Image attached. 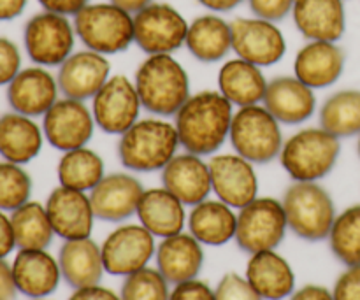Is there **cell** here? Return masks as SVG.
Returning <instances> with one entry per match:
<instances>
[{"label":"cell","mask_w":360,"mask_h":300,"mask_svg":"<svg viewBox=\"0 0 360 300\" xmlns=\"http://www.w3.org/2000/svg\"><path fill=\"white\" fill-rule=\"evenodd\" d=\"M95 126L91 107L76 98H58L42 116L44 139L63 153L86 146L94 137Z\"/></svg>","instance_id":"4fadbf2b"},{"label":"cell","mask_w":360,"mask_h":300,"mask_svg":"<svg viewBox=\"0 0 360 300\" xmlns=\"http://www.w3.org/2000/svg\"><path fill=\"white\" fill-rule=\"evenodd\" d=\"M77 39L90 51L118 55L134 44V14L112 2L88 4L72 16Z\"/></svg>","instance_id":"5b68a950"},{"label":"cell","mask_w":360,"mask_h":300,"mask_svg":"<svg viewBox=\"0 0 360 300\" xmlns=\"http://www.w3.org/2000/svg\"><path fill=\"white\" fill-rule=\"evenodd\" d=\"M143 183L129 172H111L91 190V207L97 220L122 223L137 213L143 197Z\"/></svg>","instance_id":"2e32d148"},{"label":"cell","mask_w":360,"mask_h":300,"mask_svg":"<svg viewBox=\"0 0 360 300\" xmlns=\"http://www.w3.org/2000/svg\"><path fill=\"white\" fill-rule=\"evenodd\" d=\"M21 70V53L16 42L0 37V86H7Z\"/></svg>","instance_id":"ab89813d"},{"label":"cell","mask_w":360,"mask_h":300,"mask_svg":"<svg viewBox=\"0 0 360 300\" xmlns=\"http://www.w3.org/2000/svg\"><path fill=\"white\" fill-rule=\"evenodd\" d=\"M134 84L150 115L174 116L190 98V77L172 55H148L136 70Z\"/></svg>","instance_id":"7a4b0ae2"},{"label":"cell","mask_w":360,"mask_h":300,"mask_svg":"<svg viewBox=\"0 0 360 300\" xmlns=\"http://www.w3.org/2000/svg\"><path fill=\"white\" fill-rule=\"evenodd\" d=\"M290 300H334L333 292L320 285H306L290 295Z\"/></svg>","instance_id":"c3c4849f"},{"label":"cell","mask_w":360,"mask_h":300,"mask_svg":"<svg viewBox=\"0 0 360 300\" xmlns=\"http://www.w3.org/2000/svg\"><path fill=\"white\" fill-rule=\"evenodd\" d=\"M14 248H16V239H14L11 216H7L6 211L0 209V259L9 256Z\"/></svg>","instance_id":"f6af8a7d"},{"label":"cell","mask_w":360,"mask_h":300,"mask_svg":"<svg viewBox=\"0 0 360 300\" xmlns=\"http://www.w3.org/2000/svg\"><path fill=\"white\" fill-rule=\"evenodd\" d=\"M320 126L333 136L354 137L360 133V90H340L320 107Z\"/></svg>","instance_id":"e575fe53"},{"label":"cell","mask_w":360,"mask_h":300,"mask_svg":"<svg viewBox=\"0 0 360 300\" xmlns=\"http://www.w3.org/2000/svg\"><path fill=\"white\" fill-rule=\"evenodd\" d=\"M13 276L18 292L28 299L49 297L62 280L58 259L46 249H20L14 256Z\"/></svg>","instance_id":"cb8c5ba5"},{"label":"cell","mask_w":360,"mask_h":300,"mask_svg":"<svg viewBox=\"0 0 360 300\" xmlns=\"http://www.w3.org/2000/svg\"><path fill=\"white\" fill-rule=\"evenodd\" d=\"M62 280L74 290L101 283L105 273L101 246L90 237L65 241L58 252Z\"/></svg>","instance_id":"4316f807"},{"label":"cell","mask_w":360,"mask_h":300,"mask_svg":"<svg viewBox=\"0 0 360 300\" xmlns=\"http://www.w3.org/2000/svg\"><path fill=\"white\" fill-rule=\"evenodd\" d=\"M69 300H122V297L112 290H109V288L94 285V287H84L74 290Z\"/></svg>","instance_id":"bcb514c9"},{"label":"cell","mask_w":360,"mask_h":300,"mask_svg":"<svg viewBox=\"0 0 360 300\" xmlns=\"http://www.w3.org/2000/svg\"><path fill=\"white\" fill-rule=\"evenodd\" d=\"M267 83L262 67L243 58L229 60L218 72V91L236 107L262 104Z\"/></svg>","instance_id":"f546056e"},{"label":"cell","mask_w":360,"mask_h":300,"mask_svg":"<svg viewBox=\"0 0 360 300\" xmlns=\"http://www.w3.org/2000/svg\"><path fill=\"white\" fill-rule=\"evenodd\" d=\"M246 2L253 16L278 23L292 14L295 0H246Z\"/></svg>","instance_id":"60d3db41"},{"label":"cell","mask_w":360,"mask_h":300,"mask_svg":"<svg viewBox=\"0 0 360 300\" xmlns=\"http://www.w3.org/2000/svg\"><path fill=\"white\" fill-rule=\"evenodd\" d=\"M169 300H217V297L210 285L195 278V280L174 285Z\"/></svg>","instance_id":"7bdbcfd3"},{"label":"cell","mask_w":360,"mask_h":300,"mask_svg":"<svg viewBox=\"0 0 360 300\" xmlns=\"http://www.w3.org/2000/svg\"><path fill=\"white\" fill-rule=\"evenodd\" d=\"M327 239L333 255L343 266H360V204L336 214Z\"/></svg>","instance_id":"d590c367"},{"label":"cell","mask_w":360,"mask_h":300,"mask_svg":"<svg viewBox=\"0 0 360 300\" xmlns=\"http://www.w3.org/2000/svg\"><path fill=\"white\" fill-rule=\"evenodd\" d=\"M188 25L174 6L151 2L134 14V44L146 55H172L185 46Z\"/></svg>","instance_id":"30bf717a"},{"label":"cell","mask_w":360,"mask_h":300,"mask_svg":"<svg viewBox=\"0 0 360 300\" xmlns=\"http://www.w3.org/2000/svg\"><path fill=\"white\" fill-rule=\"evenodd\" d=\"M16 248L20 249H46L53 241L55 230L49 221L48 211L42 204L28 200L11 213Z\"/></svg>","instance_id":"836d02e7"},{"label":"cell","mask_w":360,"mask_h":300,"mask_svg":"<svg viewBox=\"0 0 360 300\" xmlns=\"http://www.w3.org/2000/svg\"><path fill=\"white\" fill-rule=\"evenodd\" d=\"M357 150H359V157H360V133H359V144H357Z\"/></svg>","instance_id":"f5cc1de1"},{"label":"cell","mask_w":360,"mask_h":300,"mask_svg":"<svg viewBox=\"0 0 360 300\" xmlns=\"http://www.w3.org/2000/svg\"><path fill=\"white\" fill-rule=\"evenodd\" d=\"M232 51L238 58L259 67H271L281 62L287 53L283 32L274 21L262 18H236L231 21Z\"/></svg>","instance_id":"7c38bea8"},{"label":"cell","mask_w":360,"mask_h":300,"mask_svg":"<svg viewBox=\"0 0 360 300\" xmlns=\"http://www.w3.org/2000/svg\"><path fill=\"white\" fill-rule=\"evenodd\" d=\"M185 48L202 63H217L232 51L231 23L210 13L195 18L188 25Z\"/></svg>","instance_id":"4dcf8cb0"},{"label":"cell","mask_w":360,"mask_h":300,"mask_svg":"<svg viewBox=\"0 0 360 300\" xmlns=\"http://www.w3.org/2000/svg\"><path fill=\"white\" fill-rule=\"evenodd\" d=\"M122 300H169V283L158 269L144 267L137 273L125 276L120 292Z\"/></svg>","instance_id":"74e56055"},{"label":"cell","mask_w":360,"mask_h":300,"mask_svg":"<svg viewBox=\"0 0 360 300\" xmlns=\"http://www.w3.org/2000/svg\"><path fill=\"white\" fill-rule=\"evenodd\" d=\"M341 153L340 137L320 129H302L288 137L280 153V164L292 181L319 183L336 167Z\"/></svg>","instance_id":"277c9868"},{"label":"cell","mask_w":360,"mask_h":300,"mask_svg":"<svg viewBox=\"0 0 360 300\" xmlns=\"http://www.w3.org/2000/svg\"><path fill=\"white\" fill-rule=\"evenodd\" d=\"M111 77V63L101 53L76 51L58 67L56 81L63 97L91 100Z\"/></svg>","instance_id":"d6986e66"},{"label":"cell","mask_w":360,"mask_h":300,"mask_svg":"<svg viewBox=\"0 0 360 300\" xmlns=\"http://www.w3.org/2000/svg\"><path fill=\"white\" fill-rule=\"evenodd\" d=\"M238 214L221 200L206 199L188 214L190 234L206 246H224L236 237Z\"/></svg>","instance_id":"1f68e13d"},{"label":"cell","mask_w":360,"mask_h":300,"mask_svg":"<svg viewBox=\"0 0 360 300\" xmlns=\"http://www.w3.org/2000/svg\"><path fill=\"white\" fill-rule=\"evenodd\" d=\"M139 93L136 84L123 74H116L105 81L104 86L91 98V112L98 130L109 136H122L141 115Z\"/></svg>","instance_id":"8fae6325"},{"label":"cell","mask_w":360,"mask_h":300,"mask_svg":"<svg viewBox=\"0 0 360 300\" xmlns=\"http://www.w3.org/2000/svg\"><path fill=\"white\" fill-rule=\"evenodd\" d=\"M32 178L23 165L0 162V209L13 213L27 204L32 195Z\"/></svg>","instance_id":"8d00e7d4"},{"label":"cell","mask_w":360,"mask_h":300,"mask_svg":"<svg viewBox=\"0 0 360 300\" xmlns=\"http://www.w3.org/2000/svg\"><path fill=\"white\" fill-rule=\"evenodd\" d=\"M280 125L262 104L238 107L229 136L234 153L241 155L253 165L271 164L280 158L285 143Z\"/></svg>","instance_id":"52a82bcc"},{"label":"cell","mask_w":360,"mask_h":300,"mask_svg":"<svg viewBox=\"0 0 360 300\" xmlns=\"http://www.w3.org/2000/svg\"><path fill=\"white\" fill-rule=\"evenodd\" d=\"M76 30L69 16L42 13L34 14L25 23L23 46L28 58L41 67H60L74 53Z\"/></svg>","instance_id":"9c48e42d"},{"label":"cell","mask_w":360,"mask_h":300,"mask_svg":"<svg viewBox=\"0 0 360 300\" xmlns=\"http://www.w3.org/2000/svg\"><path fill=\"white\" fill-rule=\"evenodd\" d=\"M157 269L169 285L195 280L204 263L202 244L192 234L171 235L157 246Z\"/></svg>","instance_id":"d4e9b609"},{"label":"cell","mask_w":360,"mask_h":300,"mask_svg":"<svg viewBox=\"0 0 360 300\" xmlns=\"http://www.w3.org/2000/svg\"><path fill=\"white\" fill-rule=\"evenodd\" d=\"M234 105L214 90L190 95L174 115L179 146L199 157H213L231 136Z\"/></svg>","instance_id":"6da1fadb"},{"label":"cell","mask_w":360,"mask_h":300,"mask_svg":"<svg viewBox=\"0 0 360 300\" xmlns=\"http://www.w3.org/2000/svg\"><path fill=\"white\" fill-rule=\"evenodd\" d=\"M343 48L330 41H308L294 60V76L313 90L329 88L345 70Z\"/></svg>","instance_id":"7402d4cb"},{"label":"cell","mask_w":360,"mask_h":300,"mask_svg":"<svg viewBox=\"0 0 360 300\" xmlns=\"http://www.w3.org/2000/svg\"><path fill=\"white\" fill-rule=\"evenodd\" d=\"M41 7L49 13L63 14V16H76L83 7L90 4V0H37Z\"/></svg>","instance_id":"ee69618b"},{"label":"cell","mask_w":360,"mask_h":300,"mask_svg":"<svg viewBox=\"0 0 360 300\" xmlns=\"http://www.w3.org/2000/svg\"><path fill=\"white\" fill-rule=\"evenodd\" d=\"M345 0H295L292 18L308 41L338 42L347 30Z\"/></svg>","instance_id":"603a6c76"},{"label":"cell","mask_w":360,"mask_h":300,"mask_svg":"<svg viewBox=\"0 0 360 300\" xmlns=\"http://www.w3.org/2000/svg\"><path fill=\"white\" fill-rule=\"evenodd\" d=\"M334 300H360V266L347 267L333 288Z\"/></svg>","instance_id":"b9f144b4"},{"label":"cell","mask_w":360,"mask_h":300,"mask_svg":"<svg viewBox=\"0 0 360 300\" xmlns=\"http://www.w3.org/2000/svg\"><path fill=\"white\" fill-rule=\"evenodd\" d=\"M202 7L210 9L211 13H229V11L236 9L238 6H241L245 0H197Z\"/></svg>","instance_id":"f907efd6"},{"label":"cell","mask_w":360,"mask_h":300,"mask_svg":"<svg viewBox=\"0 0 360 300\" xmlns=\"http://www.w3.org/2000/svg\"><path fill=\"white\" fill-rule=\"evenodd\" d=\"M211 185L218 200L241 209L259 197L255 165L238 153L213 155L210 160Z\"/></svg>","instance_id":"9a60e30c"},{"label":"cell","mask_w":360,"mask_h":300,"mask_svg":"<svg viewBox=\"0 0 360 300\" xmlns=\"http://www.w3.org/2000/svg\"><path fill=\"white\" fill-rule=\"evenodd\" d=\"M281 204L288 228L299 239L319 242L329 237L336 220V207L333 197L319 183L294 181L285 192Z\"/></svg>","instance_id":"8992f818"},{"label":"cell","mask_w":360,"mask_h":300,"mask_svg":"<svg viewBox=\"0 0 360 300\" xmlns=\"http://www.w3.org/2000/svg\"><path fill=\"white\" fill-rule=\"evenodd\" d=\"M44 132L35 118L20 112L0 116V157L2 160L25 165L39 157L44 144Z\"/></svg>","instance_id":"83f0119b"},{"label":"cell","mask_w":360,"mask_h":300,"mask_svg":"<svg viewBox=\"0 0 360 300\" xmlns=\"http://www.w3.org/2000/svg\"><path fill=\"white\" fill-rule=\"evenodd\" d=\"M101 249L105 273L125 278L148 267L157 244L155 235L143 225H120L105 237Z\"/></svg>","instance_id":"5bb4252c"},{"label":"cell","mask_w":360,"mask_h":300,"mask_svg":"<svg viewBox=\"0 0 360 300\" xmlns=\"http://www.w3.org/2000/svg\"><path fill=\"white\" fill-rule=\"evenodd\" d=\"M179 137L174 122L160 116L137 119L118 141V158L127 171H162L178 155Z\"/></svg>","instance_id":"3957f363"},{"label":"cell","mask_w":360,"mask_h":300,"mask_svg":"<svg viewBox=\"0 0 360 300\" xmlns=\"http://www.w3.org/2000/svg\"><path fill=\"white\" fill-rule=\"evenodd\" d=\"M20 294L14 283L13 266L6 262V259H0V300H14Z\"/></svg>","instance_id":"7dc6e473"},{"label":"cell","mask_w":360,"mask_h":300,"mask_svg":"<svg viewBox=\"0 0 360 300\" xmlns=\"http://www.w3.org/2000/svg\"><path fill=\"white\" fill-rule=\"evenodd\" d=\"M60 186L90 193L105 176L101 155L90 148H76L62 155L56 167Z\"/></svg>","instance_id":"d6a6232c"},{"label":"cell","mask_w":360,"mask_h":300,"mask_svg":"<svg viewBox=\"0 0 360 300\" xmlns=\"http://www.w3.org/2000/svg\"><path fill=\"white\" fill-rule=\"evenodd\" d=\"M109 2H112L115 6H118V7H122V9H125L127 13L136 14V13H139L141 9H144L146 6H150L151 2H155V0H109Z\"/></svg>","instance_id":"816d5d0a"},{"label":"cell","mask_w":360,"mask_h":300,"mask_svg":"<svg viewBox=\"0 0 360 300\" xmlns=\"http://www.w3.org/2000/svg\"><path fill=\"white\" fill-rule=\"evenodd\" d=\"M262 105L283 125H299L315 112V90L295 76L274 77L267 83Z\"/></svg>","instance_id":"44dd1931"},{"label":"cell","mask_w":360,"mask_h":300,"mask_svg":"<svg viewBox=\"0 0 360 300\" xmlns=\"http://www.w3.org/2000/svg\"><path fill=\"white\" fill-rule=\"evenodd\" d=\"M60 88L56 76L46 67L34 65L21 69L7 84V102L14 112L30 118L44 116L58 100Z\"/></svg>","instance_id":"ac0fdd59"},{"label":"cell","mask_w":360,"mask_h":300,"mask_svg":"<svg viewBox=\"0 0 360 300\" xmlns=\"http://www.w3.org/2000/svg\"><path fill=\"white\" fill-rule=\"evenodd\" d=\"M28 0H0V21H13L23 14Z\"/></svg>","instance_id":"681fc988"},{"label":"cell","mask_w":360,"mask_h":300,"mask_svg":"<svg viewBox=\"0 0 360 300\" xmlns=\"http://www.w3.org/2000/svg\"><path fill=\"white\" fill-rule=\"evenodd\" d=\"M162 186L178 197L185 206L204 202L213 192L210 162L199 155L178 153L162 169Z\"/></svg>","instance_id":"ffe728a7"},{"label":"cell","mask_w":360,"mask_h":300,"mask_svg":"<svg viewBox=\"0 0 360 300\" xmlns=\"http://www.w3.org/2000/svg\"><path fill=\"white\" fill-rule=\"evenodd\" d=\"M287 216L281 200L257 197L238 213L236 244L248 255L276 249L287 234Z\"/></svg>","instance_id":"ba28073f"},{"label":"cell","mask_w":360,"mask_h":300,"mask_svg":"<svg viewBox=\"0 0 360 300\" xmlns=\"http://www.w3.org/2000/svg\"><path fill=\"white\" fill-rule=\"evenodd\" d=\"M32 300H44V299H32Z\"/></svg>","instance_id":"db71d44e"},{"label":"cell","mask_w":360,"mask_h":300,"mask_svg":"<svg viewBox=\"0 0 360 300\" xmlns=\"http://www.w3.org/2000/svg\"><path fill=\"white\" fill-rule=\"evenodd\" d=\"M44 206L55 235L63 241L86 239L91 235L95 213L86 192L56 186L49 193Z\"/></svg>","instance_id":"e0dca14e"},{"label":"cell","mask_w":360,"mask_h":300,"mask_svg":"<svg viewBox=\"0 0 360 300\" xmlns=\"http://www.w3.org/2000/svg\"><path fill=\"white\" fill-rule=\"evenodd\" d=\"M245 278L264 300H283L295 292L294 269L274 249L250 255Z\"/></svg>","instance_id":"484cf974"},{"label":"cell","mask_w":360,"mask_h":300,"mask_svg":"<svg viewBox=\"0 0 360 300\" xmlns=\"http://www.w3.org/2000/svg\"><path fill=\"white\" fill-rule=\"evenodd\" d=\"M214 297L217 300H264L245 276L236 273H229L221 278L214 288Z\"/></svg>","instance_id":"f35d334b"},{"label":"cell","mask_w":360,"mask_h":300,"mask_svg":"<svg viewBox=\"0 0 360 300\" xmlns=\"http://www.w3.org/2000/svg\"><path fill=\"white\" fill-rule=\"evenodd\" d=\"M136 214L139 223L160 239L183 232L186 221L185 204L164 186L144 190Z\"/></svg>","instance_id":"f1b7e54d"}]
</instances>
